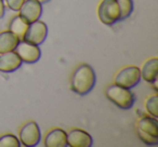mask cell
<instances>
[{
  "label": "cell",
  "instance_id": "cell-20",
  "mask_svg": "<svg viewBox=\"0 0 158 147\" xmlns=\"http://www.w3.org/2000/svg\"><path fill=\"white\" fill-rule=\"evenodd\" d=\"M25 0H6V3H7L8 8L12 11H19L20 8L22 7L23 2Z\"/></svg>",
  "mask_w": 158,
  "mask_h": 147
},
{
  "label": "cell",
  "instance_id": "cell-19",
  "mask_svg": "<svg viewBox=\"0 0 158 147\" xmlns=\"http://www.w3.org/2000/svg\"><path fill=\"white\" fill-rule=\"evenodd\" d=\"M136 134H138L141 142H143V144L147 145V146H156L158 144V136L151 135V134L142 132L138 129H136Z\"/></svg>",
  "mask_w": 158,
  "mask_h": 147
},
{
  "label": "cell",
  "instance_id": "cell-5",
  "mask_svg": "<svg viewBox=\"0 0 158 147\" xmlns=\"http://www.w3.org/2000/svg\"><path fill=\"white\" fill-rule=\"evenodd\" d=\"M20 142L25 147H35L41 140L39 125L35 121H27L20 129Z\"/></svg>",
  "mask_w": 158,
  "mask_h": 147
},
{
  "label": "cell",
  "instance_id": "cell-22",
  "mask_svg": "<svg viewBox=\"0 0 158 147\" xmlns=\"http://www.w3.org/2000/svg\"><path fill=\"white\" fill-rule=\"evenodd\" d=\"M37 1H39L40 3H48L49 1H51V0H37Z\"/></svg>",
  "mask_w": 158,
  "mask_h": 147
},
{
  "label": "cell",
  "instance_id": "cell-21",
  "mask_svg": "<svg viewBox=\"0 0 158 147\" xmlns=\"http://www.w3.org/2000/svg\"><path fill=\"white\" fill-rule=\"evenodd\" d=\"M6 12V8H5V1L3 0H0V20L3 18Z\"/></svg>",
  "mask_w": 158,
  "mask_h": 147
},
{
  "label": "cell",
  "instance_id": "cell-4",
  "mask_svg": "<svg viewBox=\"0 0 158 147\" xmlns=\"http://www.w3.org/2000/svg\"><path fill=\"white\" fill-rule=\"evenodd\" d=\"M115 84L123 88L132 89L141 81L140 68L136 66H127L120 69L115 76Z\"/></svg>",
  "mask_w": 158,
  "mask_h": 147
},
{
  "label": "cell",
  "instance_id": "cell-16",
  "mask_svg": "<svg viewBox=\"0 0 158 147\" xmlns=\"http://www.w3.org/2000/svg\"><path fill=\"white\" fill-rule=\"evenodd\" d=\"M120 10V21H125L133 12V0H117Z\"/></svg>",
  "mask_w": 158,
  "mask_h": 147
},
{
  "label": "cell",
  "instance_id": "cell-11",
  "mask_svg": "<svg viewBox=\"0 0 158 147\" xmlns=\"http://www.w3.org/2000/svg\"><path fill=\"white\" fill-rule=\"evenodd\" d=\"M46 147H65L67 146V132L63 129L54 128L46 134L44 137Z\"/></svg>",
  "mask_w": 158,
  "mask_h": 147
},
{
  "label": "cell",
  "instance_id": "cell-17",
  "mask_svg": "<svg viewBox=\"0 0 158 147\" xmlns=\"http://www.w3.org/2000/svg\"><path fill=\"white\" fill-rule=\"evenodd\" d=\"M21 142L13 134H3L0 136V147H20Z\"/></svg>",
  "mask_w": 158,
  "mask_h": 147
},
{
  "label": "cell",
  "instance_id": "cell-14",
  "mask_svg": "<svg viewBox=\"0 0 158 147\" xmlns=\"http://www.w3.org/2000/svg\"><path fill=\"white\" fill-rule=\"evenodd\" d=\"M136 129L145 133H148L151 135L158 136V121L157 118L153 116H143L139 119Z\"/></svg>",
  "mask_w": 158,
  "mask_h": 147
},
{
  "label": "cell",
  "instance_id": "cell-7",
  "mask_svg": "<svg viewBox=\"0 0 158 147\" xmlns=\"http://www.w3.org/2000/svg\"><path fill=\"white\" fill-rule=\"evenodd\" d=\"M14 51L18 53L21 61L26 64L37 63L41 57V51H40L39 46L31 44L24 40H20Z\"/></svg>",
  "mask_w": 158,
  "mask_h": 147
},
{
  "label": "cell",
  "instance_id": "cell-1",
  "mask_svg": "<svg viewBox=\"0 0 158 147\" xmlns=\"http://www.w3.org/2000/svg\"><path fill=\"white\" fill-rule=\"evenodd\" d=\"M97 76L89 64H80L75 68L70 77V89L79 95H87L93 90Z\"/></svg>",
  "mask_w": 158,
  "mask_h": 147
},
{
  "label": "cell",
  "instance_id": "cell-15",
  "mask_svg": "<svg viewBox=\"0 0 158 147\" xmlns=\"http://www.w3.org/2000/svg\"><path fill=\"white\" fill-rule=\"evenodd\" d=\"M28 27V23H26L20 15H15L11 18L9 23V31L13 33L20 40H23L26 29Z\"/></svg>",
  "mask_w": 158,
  "mask_h": 147
},
{
  "label": "cell",
  "instance_id": "cell-12",
  "mask_svg": "<svg viewBox=\"0 0 158 147\" xmlns=\"http://www.w3.org/2000/svg\"><path fill=\"white\" fill-rule=\"evenodd\" d=\"M141 71V78L147 84H153L158 78V59L157 57H152L147 59L143 64Z\"/></svg>",
  "mask_w": 158,
  "mask_h": 147
},
{
  "label": "cell",
  "instance_id": "cell-18",
  "mask_svg": "<svg viewBox=\"0 0 158 147\" xmlns=\"http://www.w3.org/2000/svg\"><path fill=\"white\" fill-rule=\"evenodd\" d=\"M145 107L151 116L157 118L158 117V95H152L145 102Z\"/></svg>",
  "mask_w": 158,
  "mask_h": 147
},
{
  "label": "cell",
  "instance_id": "cell-9",
  "mask_svg": "<svg viewBox=\"0 0 158 147\" xmlns=\"http://www.w3.org/2000/svg\"><path fill=\"white\" fill-rule=\"evenodd\" d=\"M93 145L92 136L81 129H72L67 132V146L91 147Z\"/></svg>",
  "mask_w": 158,
  "mask_h": 147
},
{
  "label": "cell",
  "instance_id": "cell-3",
  "mask_svg": "<svg viewBox=\"0 0 158 147\" xmlns=\"http://www.w3.org/2000/svg\"><path fill=\"white\" fill-rule=\"evenodd\" d=\"M98 15L100 21L108 26L120 22V10L117 0H102L98 8Z\"/></svg>",
  "mask_w": 158,
  "mask_h": 147
},
{
  "label": "cell",
  "instance_id": "cell-13",
  "mask_svg": "<svg viewBox=\"0 0 158 147\" xmlns=\"http://www.w3.org/2000/svg\"><path fill=\"white\" fill-rule=\"evenodd\" d=\"M20 39L10 31H5L0 33V53L14 51Z\"/></svg>",
  "mask_w": 158,
  "mask_h": 147
},
{
  "label": "cell",
  "instance_id": "cell-2",
  "mask_svg": "<svg viewBox=\"0 0 158 147\" xmlns=\"http://www.w3.org/2000/svg\"><path fill=\"white\" fill-rule=\"evenodd\" d=\"M105 95L113 104L120 109H130L135 103V95L130 89L116 84H110L105 90Z\"/></svg>",
  "mask_w": 158,
  "mask_h": 147
},
{
  "label": "cell",
  "instance_id": "cell-10",
  "mask_svg": "<svg viewBox=\"0 0 158 147\" xmlns=\"http://www.w3.org/2000/svg\"><path fill=\"white\" fill-rule=\"evenodd\" d=\"M23 62L15 51L0 53V71L5 74H11L22 66Z\"/></svg>",
  "mask_w": 158,
  "mask_h": 147
},
{
  "label": "cell",
  "instance_id": "cell-8",
  "mask_svg": "<svg viewBox=\"0 0 158 147\" xmlns=\"http://www.w3.org/2000/svg\"><path fill=\"white\" fill-rule=\"evenodd\" d=\"M19 12V15L29 24L40 18L42 14V3L37 0H25Z\"/></svg>",
  "mask_w": 158,
  "mask_h": 147
},
{
  "label": "cell",
  "instance_id": "cell-6",
  "mask_svg": "<svg viewBox=\"0 0 158 147\" xmlns=\"http://www.w3.org/2000/svg\"><path fill=\"white\" fill-rule=\"evenodd\" d=\"M47 36H48V26L44 22L38 20L28 24L23 40L31 44L40 46L44 42Z\"/></svg>",
  "mask_w": 158,
  "mask_h": 147
}]
</instances>
